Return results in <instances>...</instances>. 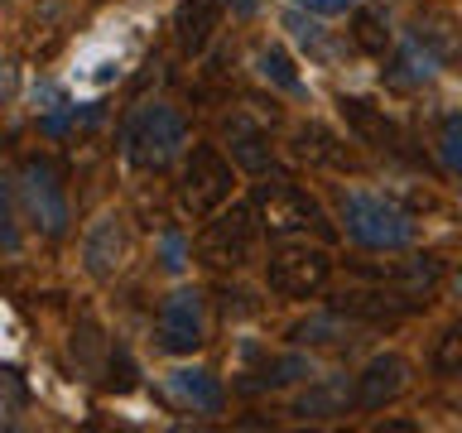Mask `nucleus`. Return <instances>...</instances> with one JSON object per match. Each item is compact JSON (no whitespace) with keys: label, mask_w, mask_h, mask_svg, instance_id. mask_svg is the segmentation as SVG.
Returning <instances> with one entry per match:
<instances>
[{"label":"nucleus","mask_w":462,"mask_h":433,"mask_svg":"<svg viewBox=\"0 0 462 433\" xmlns=\"http://www.w3.org/2000/svg\"><path fill=\"white\" fill-rule=\"evenodd\" d=\"M226 5L236 10V14H255V10H260V0H226Z\"/></svg>","instance_id":"28"},{"label":"nucleus","mask_w":462,"mask_h":433,"mask_svg":"<svg viewBox=\"0 0 462 433\" xmlns=\"http://www.w3.org/2000/svg\"><path fill=\"white\" fill-rule=\"evenodd\" d=\"M183 144H188V125L164 101H144L121 125V150L135 169H169L183 154Z\"/></svg>","instance_id":"1"},{"label":"nucleus","mask_w":462,"mask_h":433,"mask_svg":"<svg viewBox=\"0 0 462 433\" xmlns=\"http://www.w3.org/2000/svg\"><path fill=\"white\" fill-rule=\"evenodd\" d=\"M226 150H231V159H236V164H245V169H265L270 164V144H265V135H260V130L245 121V115H236V121L226 125Z\"/></svg>","instance_id":"15"},{"label":"nucleus","mask_w":462,"mask_h":433,"mask_svg":"<svg viewBox=\"0 0 462 433\" xmlns=\"http://www.w3.org/2000/svg\"><path fill=\"white\" fill-rule=\"evenodd\" d=\"M352 400H356V395L346 390V381H337V375H332V381L313 385L309 395H303V400L294 404V410H299V414H342Z\"/></svg>","instance_id":"17"},{"label":"nucleus","mask_w":462,"mask_h":433,"mask_svg":"<svg viewBox=\"0 0 462 433\" xmlns=\"http://www.w3.org/2000/svg\"><path fill=\"white\" fill-rule=\"evenodd\" d=\"M208 342V303L198 289H179L159 309V346L164 352H193Z\"/></svg>","instance_id":"7"},{"label":"nucleus","mask_w":462,"mask_h":433,"mask_svg":"<svg viewBox=\"0 0 462 433\" xmlns=\"http://www.w3.org/2000/svg\"><path fill=\"white\" fill-rule=\"evenodd\" d=\"M433 371L439 375H457L462 371V318H453V323L443 327L439 346H433Z\"/></svg>","instance_id":"20"},{"label":"nucleus","mask_w":462,"mask_h":433,"mask_svg":"<svg viewBox=\"0 0 462 433\" xmlns=\"http://www.w3.org/2000/svg\"><path fill=\"white\" fill-rule=\"evenodd\" d=\"M82 260L87 270L97 274V280H106V274H116L130 260V231H125V216L116 212H101L92 226H87L82 236Z\"/></svg>","instance_id":"9"},{"label":"nucleus","mask_w":462,"mask_h":433,"mask_svg":"<svg viewBox=\"0 0 462 433\" xmlns=\"http://www.w3.org/2000/svg\"><path fill=\"white\" fill-rule=\"evenodd\" d=\"M255 231H260L255 207H231L226 216H217V222L202 231L198 251H202L208 265L236 270V265H245V260L255 255Z\"/></svg>","instance_id":"6"},{"label":"nucleus","mask_w":462,"mask_h":433,"mask_svg":"<svg viewBox=\"0 0 462 433\" xmlns=\"http://www.w3.org/2000/svg\"><path fill=\"white\" fill-rule=\"evenodd\" d=\"M342 226L366 251H404L419 236L414 216L400 202H390L385 193H361V188L342 193Z\"/></svg>","instance_id":"2"},{"label":"nucleus","mask_w":462,"mask_h":433,"mask_svg":"<svg viewBox=\"0 0 462 433\" xmlns=\"http://www.w3.org/2000/svg\"><path fill=\"white\" fill-rule=\"evenodd\" d=\"M404 385H410V366H404V356L385 352V356H375L371 366L356 375V404H361V410H381V404L395 400Z\"/></svg>","instance_id":"11"},{"label":"nucleus","mask_w":462,"mask_h":433,"mask_svg":"<svg viewBox=\"0 0 462 433\" xmlns=\"http://www.w3.org/2000/svg\"><path fill=\"white\" fill-rule=\"evenodd\" d=\"M433 72H439V63H433V53L424 49V43H404L400 49V63H395V72H390V78L395 82H429Z\"/></svg>","instance_id":"19"},{"label":"nucleus","mask_w":462,"mask_h":433,"mask_svg":"<svg viewBox=\"0 0 462 433\" xmlns=\"http://www.w3.org/2000/svg\"><path fill=\"white\" fill-rule=\"evenodd\" d=\"M303 342H328V346H352L361 337L356 323H342V318H309V323L299 327Z\"/></svg>","instance_id":"18"},{"label":"nucleus","mask_w":462,"mask_h":433,"mask_svg":"<svg viewBox=\"0 0 462 433\" xmlns=\"http://www.w3.org/2000/svg\"><path fill=\"white\" fill-rule=\"evenodd\" d=\"M439 150H443V164L462 179V115H448V121H443Z\"/></svg>","instance_id":"24"},{"label":"nucleus","mask_w":462,"mask_h":433,"mask_svg":"<svg viewBox=\"0 0 462 433\" xmlns=\"http://www.w3.org/2000/svg\"><path fill=\"white\" fill-rule=\"evenodd\" d=\"M164 270H183V241L164 236Z\"/></svg>","instance_id":"27"},{"label":"nucleus","mask_w":462,"mask_h":433,"mask_svg":"<svg viewBox=\"0 0 462 433\" xmlns=\"http://www.w3.org/2000/svg\"><path fill=\"white\" fill-rule=\"evenodd\" d=\"M0 251H20V226H14V183L0 173Z\"/></svg>","instance_id":"23"},{"label":"nucleus","mask_w":462,"mask_h":433,"mask_svg":"<svg viewBox=\"0 0 462 433\" xmlns=\"http://www.w3.org/2000/svg\"><path fill=\"white\" fill-rule=\"evenodd\" d=\"M284 29H289V34H294V39H299L309 53H318V58H328V53H332V43H328V34H323V24H318V20H309L303 10L284 14Z\"/></svg>","instance_id":"21"},{"label":"nucleus","mask_w":462,"mask_h":433,"mask_svg":"<svg viewBox=\"0 0 462 433\" xmlns=\"http://www.w3.org/2000/svg\"><path fill=\"white\" fill-rule=\"evenodd\" d=\"M164 400L169 404H179V410H193V414H217L222 410V385H217V375L212 371H202V366H183V371H173L164 375Z\"/></svg>","instance_id":"10"},{"label":"nucleus","mask_w":462,"mask_h":433,"mask_svg":"<svg viewBox=\"0 0 462 433\" xmlns=\"http://www.w3.org/2000/svg\"><path fill=\"white\" fill-rule=\"evenodd\" d=\"M342 115L352 121V130L361 140H371V144H395V125L385 121V111H375L371 101H361V97H342Z\"/></svg>","instance_id":"14"},{"label":"nucleus","mask_w":462,"mask_h":433,"mask_svg":"<svg viewBox=\"0 0 462 433\" xmlns=\"http://www.w3.org/2000/svg\"><path fill=\"white\" fill-rule=\"evenodd\" d=\"M20 198H24L29 216H34L49 236H63V231H68V198H63V183H58L53 164L29 159L24 173H20Z\"/></svg>","instance_id":"8"},{"label":"nucleus","mask_w":462,"mask_h":433,"mask_svg":"<svg viewBox=\"0 0 462 433\" xmlns=\"http://www.w3.org/2000/svg\"><path fill=\"white\" fill-rule=\"evenodd\" d=\"M255 216L270 236H294V231H318V236H332L323 207L303 193L299 183L289 179H274V183H260L255 188Z\"/></svg>","instance_id":"3"},{"label":"nucleus","mask_w":462,"mask_h":433,"mask_svg":"<svg viewBox=\"0 0 462 433\" xmlns=\"http://www.w3.org/2000/svg\"><path fill=\"white\" fill-rule=\"evenodd\" d=\"M294 5H303L309 14H342V10H352L356 0H294Z\"/></svg>","instance_id":"26"},{"label":"nucleus","mask_w":462,"mask_h":433,"mask_svg":"<svg viewBox=\"0 0 462 433\" xmlns=\"http://www.w3.org/2000/svg\"><path fill=\"white\" fill-rule=\"evenodd\" d=\"M255 72H260V78H265L270 87H280V92H289V97H309V87H303L299 68H294V58H289L284 49H260V58H255Z\"/></svg>","instance_id":"16"},{"label":"nucleus","mask_w":462,"mask_h":433,"mask_svg":"<svg viewBox=\"0 0 462 433\" xmlns=\"http://www.w3.org/2000/svg\"><path fill=\"white\" fill-rule=\"evenodd\" d=\"M217 24H222V0H183V5L173 10V39H179L183 53L208 49Z\"/></svg>","instance_id":"12"},{"label":"nucleus","mask_w":462,"mask_h":433,"mask_svg":"<svg viewBox=\"0 0 462 433\" xmlns=\"http://www.w3.org/2000/svg\"><path fill=\"white\" fill-rule=\"evenodd\" d=\"M410 39H414V43H424L439 68L462 63V29H457L453 14H443V10H424V14L414 20V34H410Z\"/></svg>","instance_id":"13"},{"label":"nucleus","mask_w":462,"mask_h":433,"mask_svg":"<svg viewBox=\"0 0 462 433\" xmlns=\"http://www.w3.org/2000/svg\"><path fill=\"white\" fill-rule=\"evenodd\" d=\"M299 154L303 159H318V164H346V150H337V140L328 135V130H303L299 135Z\"/></svg>","instance_id":"22"},{"label":"nucleus","mask_w":462,"mask_h":433,"mask_svg":"<svg viewBox=\"0 0 462 433\" xmlns=\"http://www.w3.org/2000/svg\"><path fill=\"white\" fill-rule=\"evenodd\" d=\"M226 198H231V164L212 150V144H198V150L188 154V164H183V179H179L183 212L208 216L212 207H222Z\"/></svg>","instance_id":"4"},{"label":"nucleus","mask_w":462,"mask_h":433,"mask_svg":"<svg viewBox=\"0 0 462 433\" xmlns=\"http://www.w3.org/2000/svg\"><path fill=\"white\" fill-rule=\"evenodd\" d=\"M356 43H361V49H371V53L385 49V29H381L375 14H356Z\"/></svg>","instance_id":"25"},{"label":"nucleus","mask_w":462,"mask_h":433,"mask_svg":"<svg viewBox=\"0 0 462 433\" xmlns=\"http://www.w3.org/2000/svg\"><path fill=\"white\" fill-rule=\"evenodd\" d=\"M328 270L332 260L328 251H318V245L299 241V245H280V251L270 255V289L274 294H289V299H309L318 289L328 284Z\"/></svg>","instance_id":"5"}]
</instances>
